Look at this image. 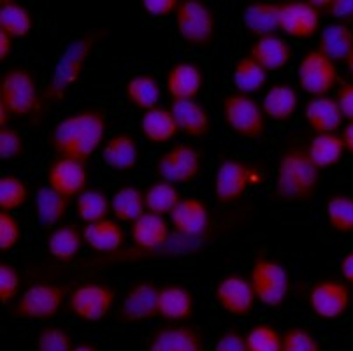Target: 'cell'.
I'll return each instance as SVG.
<instances>
[{"label": "cell", "instance_id": "1", "mask_svg": "<svg viewBox=\"0 0 353 351\" xmlns=\"http://www.w3.org/2000/svg\"><path fill=\"white\" fill-rule=\"evenodd\" d=\"M108 118L99 109L70 112L57 121L50 132V146L57 157L88 162L102 146Z\"/></svg>", "mask_w": 353, "mask_h": 351}, {"label": "cell", "instance_id": "2", "mask_svg": "<svg viewBox=\"0 0 353 351\" xmlns=\"http://www.w3.org/2000/svg\"><path fill=\"white\" fill-rule=\"evenodd\" d=\"M320 183V169L307 154L306 146L290 144L280 153L276 166L274 195L283 202H307Z\"/></svg>", "mask_w": 353, "mask_h": 351}, {"label": "cell", "instance_id": "3", "mask_svg": "<svg viewBox=\"0 0 353 351\" xmlns=\"http://www.w3.org/2000/svg\"><path fill=\"white\" fill-rule=\"evenodd\" d=\"M104 35L105 30H88L67 44L54 63L50 81L43 92L44 104H53L65 99L69 90L79 81L86 60Z\"/></svg>", "mask_w": 353, "mask_h": 351}, {"label": "cell", "instance_id": "4", "mask_svg": "<svg viewBox=\"0 0 353 351\" xmlns=\"http://www.w3.org/2000/svg\"><path fill=\"white\" fill-rule=\"evenodd\" d=\"M44 106L43 92H39L37 79L30 69L14 66L0 76V108L9 114L39 120Z\"/></svg>", "mask_w": 353, "mask_h": 351}, {"label": "cell", "instance_id": "5", "mask_svg": "<svg viewBox=\"0 0 353 351\" xmlns=\"http://www.w3.org/2000/svg\"><path fill=\"white\" fill-rule=\"evenodd\" d=\"M176 30L183 43L197 50H210L216 37V16L201 0H181L174 14Z\"/></svg>", "mask_w": 353, "mask_h": 351}, {"label": "cell", "instance_id": "6", "mask_svg": "<svg viewBox=\"0 0 353 351\" xmlns=\"http://www.w3.org/2000/svg\"><path fill=\"white\" fill-rule=\"evenodd\" d=\"M67 290L54 283H35L25 290L11 308V317L25 321H50L65 304Z\"/></svg>", "mask_w": 353, "mask_h": 351}, {"label": "cell", "instance_id": "7", "mask_svg": "<svg viewBox=\"0 0 353 351\" xmlns=\"http://www.w3.org/2000/svg\"><path fill=\"white\" fill-rule=\"evenodd\" d=\"M256 301L265 308H281L290 294V276L285 265L268 257H256L250 270Z\"/></svg>", "mask_w": 353, "mask_h": 351}, {"label": "cell", "instance_id": "8", "mask_svg": "<svg viewBox=\"0 0 353 351\" xmlns=\"http://www.w3.org/2000/svg\"><path fill=\"white\" fill-rule=\"evenodd\" d=\"M221 114L227 127L243 139H260L265 132V114L262 104L252 95L234 92L223 97Z\"/></svg>", "mask_w": 353, "mask_h": 351}, {"label": "cell", "instance_id": "9", "mask_svg": "<svg viewBox=\"0 0 353 351\" xmlns=\"http://www.w3.org/2000/svg\"><path fill=\"white\" fill-rule=\"evenodd\" d=\"M264 181V172L239 159H223L214 176V199L218 204L229 205L239 201L246 190Z\"/></svg>", "mask_w": 353, "mask_h": 351}, {"label": "cell", "instance_id": "10", "mask_svg": "<svg viewBox=\"0 0 353 351\" xmlns=\"http://www.w3.org/2000/svg\"><path fill=\"white\" fill-rule=\"evenodd\" d=\"M202 153L188 143L174 144L157 159L155 174L160 181L171 185H188L201 176Z\"/></svg>", "mask_w": 353, "mask_h": 351}, {"label": "cell", "instance_id": "11", "mask_svg": "<svg viewBox=\"0 0 353 351\" xmlns=\"http://www.w3.org/2000/svg\"><path fill=\"white\" fill-rule=\"evenodd\" d=\"M117 302V292L105 283H85L72 290L67 299L69 311L86 323H97L109 314Z\"/></svg>", "mask_w": 353, "mask_h": 351}, {"label": "cell", "instance_id": "12", "mask_svg": "<svg viewBox=\"0 0 353 351\" xmlns=\"http://www.w3.org/2000/svg\"><path fill=\"white\" fill-rule=\"evenodd\" d=\"M297 79L301 90L311 99L329 97L339 81L338 66L319 50H310L303 54L297 66Z\"/></svg>", "mask_w": 353, "mask_h": 351}, {"label": "cell", "instance_id": "13", "mask_svg": "<svg viewBox=\"0 0 353 351\" xmlns=\"http://www.w3.org/2000/svg\"><path fill=\"white\" fill-rule=\"evenodd\" d=\"M352 294L345 281L322 279L311 285L307 292V305L319 320L336 321L346 314Z\"/></svg>", "mask_w": 353, "mask_h": 351}, {"label": "cell", "instance_id": "14", "mask_svg": "<svg viewBox=\"0 0 353 351\" xmlns=\"http://www.w3.org/2000/svg\"><path fill=\"white\" fill-rule=\"evenodd\" d=\"M159 292L160 286L153 281H137L127 290L123 301L117 311V320L120 323H143L160 318L159 314Z\"/></svg>", "mask_w": 353, "mask_h": 351}, {"label": "cell", "instance_id": "15", "mask_svg": "<svg viewBox=\"0 0 353 351\" xmlns=\"http://www.w3.org/2000/svg\"><path fill=\"white\" fill-rule=\"evenodd\" d=\"M280 4V30L288 37L307 41L319 34L322 11L314 0H288Z\"/></svg>", "mask_w": 353, "mask_h": 351}, {"label": "cell", "instance_id": "16", "mask_svg": "<svg viewBox=\"0 0 353 351\" xmlns=\"http://www.w3.org/2000/svg\"><path fill=\"white\" fill-rule=\"evenodd\" d=\"M218 305L232 317H248L253 311L256 295L250 278L241 274H229L218 281L214 288Z\"/></svg>", "mask_w": 353, "mask_h": 351}, {"label": "cell", "instance_id": "17", "mask_svg": "<svg viewBox=\"0 0 353 351\" xmlns=\"http://www.w3.org/2000/svg\"><path fill=\"white\" fill-rule=\"evenodd\" d=\"M48 186L67 199H78L88 186V167L85 162L57 157L48 167Z\"/></svg>", "mask_w": 353, "mask_h": 351}, {"label": "cell", "instance_id": "18", "mask_svg": "<svg viewBox=\"0 0 353 351\" xmlns=\"http://www.w3.org/2000/svg\"><path fill=\"white\" fill-rule=\"evenodd\" d=\"M146 351H206V339L192 325L167 323L150 336Z\"/></svg>", "mask_w": 353, "mask_h": 351}, {"label": "cell", "instance_id": "19", "mask_svg": "<svg viewBox=\"0 0 353 351\" xmlns=\"http://www.w3.org/2000/svg\"><path fill=\"white\" fill-rule=\"evenodd\" d=\"M204 70L190 60L174 63L165 76V90L172 102L195 101L204 90Z\"/></svg>", "mask_w": 353, "mask_h": 351}, {"label": "cell", "instance_id": "20", "mask_svg": "<svg viewBox=\"0 0 353 351\" xmlns=\"http://www.w3.org/2000/svg\"><path fill=\"white\" fill-rule=\"evenodd\" d=\"M171 225L183 237H201L210 228V209L197 197H185L171 212Z\"/></svg>", "mask_w": 353, "mask_h": 351}, {"label": "cell", "instance_id": "21", "mask_svg": "<svg viewBox=\"0 0 353 351\" xmlns=\"http://www.w3.org/2000/svg\"><path fill=\"white\" fill-rule=\"evenodd\" d=\"M159 314L167 323L179 325L194 317V295L187 286L178 283L160 286Z\"/></svg>", "mask_w": 353, "mask_h": 351}, {"label": "cell", "instance_id": "22", "mask_svg": "<svg viewBox=\"0 0 353 351\" xmlns=\"http://www.w3.org/2000/svg\"><path fill=\"white\" fill-rule=\"evenodd\" d=\"M248 57H252L268 72H278L290 63L294 57L290 43L281 35H265L253 41Z\"/></svg>", "mask_w": 353, "mask_h": 351}, {"label": "cell", "instance_id": "23", "mask_svg": "<svg viewBox=\"0 0 353 351\" xmlns=\"http://www.w3.org/2000/svg\"><path fill=\"white\" fill-rule=\"evenodd\" d=\"M304 120L314 134H338L345 118L336 99L314 97L304 106Z\"/></svg>", "mask_w": 353, "mask_h": 351}, {"label": "cell", "instance_id": "24", "mask_svg": "<svg viewBox=\"0 0 353 351\" xmlns=\"http://www.w3.org/2000/svg\"><path fill=\"white\" fill-rule=\"evenodd\" d=\"M101 154L105 167L118 172H127L139 162V144L128 132H118L105 141Z\"/></svg>", "mask_w": 353, "mask_h": 351}, {"label": "cell", "instance_id": "25", "mask_svg": "<svg viewBox=\"0 0 353 351\" xmlns=\"http://www.w3.org/2000/svg\"><path fill=\"white\" fill-rule=\"evenodd\" d=\"M280 2H252L243 12V25L255 39L274 35L280 30Z\"/></svg>", "mask_w": 353, "mask_h": 351}, {"label": "cell", "instance_id": "26", "mask_svg": "<svg viewBox=\"0 0 353 351\" xmlns=\"http://www.w3.org/2000/svg\"><path fill=\"white\" fill-rule=\"evenodd\" d=\"M83 239L88 248H92L97 253L102 255H111L117 253L125 243V232L118 220H105L97 221V223H90L83 227Z\"/></svg>", "mask_w": 353, "mask_h": 351}, {"label": "cell", "instance_id": "27", "mask_svg": "<svg viewBox=\"0 0 353 351\" xmlns=\"http://www.w3.org/2000/svg\"><path fill=\"white\" fill-rule=\"evenodd\" d=\"M130 237L139 250H159L169 241V225L163 217L144 212L143 217L130 225Z\"/></svg>", "mask_w": 353, "mask_h": 351}, {"label": "cell", "instance_id": "28", "mask_svg": "<svg viewBox=\"0 0 353 351\" xmlns=\"http://www.w3.org/2000/svg\"><path fill=\"white\" fill-rule=\"evenodd\" d=\"M70 199L63 197L48 185L35 192V217L44 230H54L62 225L69 212Z\"/></svg>", "mask_w": 353, "mask_h": 351}, {"label": "cell", "instance_id": "29", "mask_svg": "<svg viewBox=\"0 0 353 351\" xmlns=\"http://www.w3.org/2000/svg\"><path fill=\"white\" fill-rule=\"evenodd\" d=\"M141 134L153 144H165L179 135V127L171 109L159 108L143 112L139 121Z\"/></svg>", "mask_w": 353, "mask_h": 351}, {"label": "cell", "instance_id": "30", "mask_svg": "<svg viewBox=\"0 0 353 351\" xmlns=\"http://www.w3.org/2000/svg\"><path fill=\"white\" fill-rule=\"evenodd\" d=\"M299 106V95L294 86L287 83H276L265 92L264 101H262V109L264 114L272 121H290L292 116L297 111Z\"/></svg>", "mask_w": 353, "mask_h": 351}, {"label": "cell", "instance_id": "31", "mask_svg": "<svg viewBox=\"0 0 353 351\" xmlns=\"http://www.w3.org/2000/svg\"><path fill=\"white\" fill-rule=\"evenodd\" d=\"M171 111L176 118L179 132L187 134L192 139H201L210 132L211 120L206 108L197 101L172 102Z\"/></svg>", "mask_w": 353, "mask_h": 351}, {"label": "cell", "instance_id": "32", "mask_svg": "<svg viewBox=\"0 0 353 351\" xmlns=\"http://www.w3.org/2000/svg\"><path fill=\"white\" fill-rule=\"evenodd\" d=\"M125 99L143 112L159 108L162 86L153 74H136L125 83Z\"/></svg>", "mask_w": 353, "mask_h": 351}, {"label": "cell", "instance_id": "33", "mask_svg": "<svg viewBox=\"0 0 353 351\" xmlns=\"http://www.w3.org/2000/svg\"><path fill=\"white\" fill-rule=\"evenodd\" d=\"M316 50L330 58L334 63L345 62L353 51V30L350 25L330 23L322 30Z\"/></svg>", "mask_w": 353, "mask_h": 351}, {"label": "cell", "instance_id": "34", "mask_svg": "<svg viewBox=\"0 0 353 351\" xmlns=\"http://www.w3.org/2000/svg\"><path fill=\"white\" fill-rule=\"evenodd\" d=\"M306 150L319 169L336 167L346 153L341 134H314L306 144Z\"/></svg>", "mask_w": 353, "mask_h": 351}, {"label": "cell", "instance_id": "35", "mask_svg": "<svg viewBox=\"0 0 353 351\" xmlns=\"http://www.w3.org/2000/svg\"><path fill=\"white\" fill-rule=\"evenodd\" d=\"M34 30V14L30 9L16 0H0V32L9 37L25 39Z\"/></svg>", "mask_w": 353, "mask_h": 351}, {"label": "cell", "instance_id": "36", "mask_svg": "<svg viewBox=\"0 0 353 351\" xmlns=\"http://www.w3.org/2000/svg\"><path fill=\"white\" fill-rule=\"evenodd\" d=\"M85 244L83 232L76 225H60L48 236V251L59 262H72Z\"/></svg>", "mask_w": 353, "mask_h": 351}, {"label": "cell", "instance_id": "37", "mask_svg": "<svg viewBox=\"0 0 353 351\" xmlns=\"http://www.w3.org/2000/svg\"><path fill=\"white\" fill-rule=\"evenodd\" d=\"M111 211L118 221L132 225L137 218L148 212L144 192L134 185L120 186L111 199Z\"/></svg>", "mask_w": 353, "mask_h": 351}, {"label": "cell", "instance_id": "38", "mask_svg": "<svg viewBox=\"0 0 353 351\" xmlns=\"http://www.w3.org/2000/svg\"><path fill=\"white\" fill-rule=\"evenodd\" d=\"M268 81V70L262 69L252 57H241L232 70V83L239 93L252 95L260 92Z\"/></svg>", "mask_w": 353, "mask_h": 351}, {"label": "cell", "instance_id": "39", "mask_svg": "<svg viewBox=\"0 0 353 351\" xmlns=\"http://www.w3.org/2000/svg\"><path fill=\"white\" fill-rule=\"evenodd\" d=\"M109 211H111V201L105 192L99 188H88L76 199V214L85 225L105 220Z\"/></svg>", "mask_w": 353, "mask_h": 351}, {"label": "cell", "instance_id": "40", "mask_svg": "<svg viewBox=\"0 0 353 351\" xmlns=\"http://www.w3.org/2000/svg\"><path fill=\"white\" fill-rule=\"evenodd\" d=\"M144 199H146L148 212H153L159 217H165V214L171 217V212L181 201L176 185L167 181L152 183L144 192Z\"/></svg>", "mask_w": 353, "mask_h": 351}, {"label": "cell", "instance_id": "41", "mask_svg": "<svg viewBox=\"0 0 353 351\" xmlns=\"http://www.w3.org/2000/svg\"><path fill=\"white\" fill-rule=\"evenodd\" d=\"M327 221L330 228L338 234H352L353 232V197L345 193H336L327 201L325 205Z\"/></svg>", "mask_w": 353, "mask_h": 351}, {"label": "cell", "instance_id": "42", "mask_svg": "<svg viewBox=\"0 0 353 351\" xmlns=\"http://www.w3.org/2000/svg\"><path fill=\"white\" fill-rule=\"evenodd\" d=\"M28 201V186L16 174H4L0 178V211L12 212L21 209Z\"/></svg>", "mask_w": 353, "mask_h": 351}, {"label": "cell", "instance_id": "43", "mask_svg": "<svg viewBox=\"0 0 353 351\" xmlns=\"http://www.w3.org/2000/svg\"><path fill=\"white\" fill-rule=\"evenodd\" d=\"M248 351H281L283 334L271 323H256L246 334Z\"/></svg>", "mask_w": 353, "mask_h": 351}, {"label": "cell", "instance_id": "44", "mask_svg": "<svg viewBox=\"0 0 353 351\" xmlns=\"http://www.w3.org/2000/svg\"><path fill=\"white\" fill-rule=\"evenodd\" d=\"M74 346L69 330L59 325L43 327L34 341V351H72Z\"/></svg>", "mask_w": 353, "mask_h": 351}, {"label": "cell", "instance_id": "45", "mask_svg": "<svg viewBox=\"0 0 353 351\" xmlns=\"http://www.w3.org/2000/svg\"><path fill=\"white\" fill-rule=\"evenodd\" d=\"M281 351H320V343L307 328L295 325V327H288L283 332Z\"/></svg>", "mask_w": 353, "mask_h": 351}, {"label": "cell", "instance_id": "46", "mask_svg": "<svg viewBox=\"0 0 353 351\" xmlns=\"http://www.w3.org/2000/svg\"><path fill=\"white\" fill-rule=\"evenodd\" d=\"M21 276L14 265L9 262L0 263V302L4 305L11 304L20 294Z\"/></svg>", "mask_w": 353, "mask_h": 351}, {"label": "cell", "instance_id": "47", "mask_svg": "<svg viewBox=\"0 0 353 351\" xmlns=\"http://www.w3.org/2000/svg\"><path fill=\"white\" fill-rule=\"evenodd\" d=\"M21 241V225L12 212L0 211V251L9 253Z\"/></svg>", "mask_w": 353, "mask_h": 351}, {"label": "cell", "instance_id": "48", "mask_svg": "<svg viewBox=\"0 0 353 351\" xmlns=\"http://www.w3.org/2000/svg\"><path fill=\"white\" fill-rule=\"evenodd\" d=\"M25 150V141L18 130L12 127H0V159L9 160L20 159Z\"/></svg>", "mask_w": 353, "mask_h": 351}, {"label": "cell", "instance_id": "49", "mask_svg": "<svg viewBox=\"0 0 353 351\" xmlns=\"http://www.w3.org/2000/svg\"><path fill=\"white\" fill-rule=\"evenodd\" d=\"M213 351H248L246 336H243L237 328H227L225 332L218 337Z\"/></svg>", "mask_w": 353, "mask_h": 351}, {"label": "cell", "instance_id": "50", "mask_svg": "<svg viewBox=\"0 0 353 351\" xmlns=\"http://www.w3.org/2000/svg\"><path fill=\"white\" fill-rule=\"evenodd\" d=\"M325 14L338 23H353V0H327Z\"/></svg>", "mask_w": 353, "mask_h": 351}, {"label": "cell", "instance_id": "51", "mask_svg": "<svg viewBox=\"0 0 353 351\" xmlns=\"http://www.w3.org/2000/svg\"><path fill=\"white\" fill-rule=\"evenodd\" d=\"M179 2L181 0H143L141 6L153 18H167V16L176 14Z\"/></svg>", "mask_w": 353, "mask_h": 351}, {"label": "cell", "instance_id": "52", "mask_svg": "<svg viewBox=\"0 0 353 351\" xmlns=\"http://www.w3.org/2000/svg\"><path fill=\"white\" fill-rule=\"evenodd\" d=\"M334 99L338 101L339 109L343 112V118L348 123H353V81L341 83Z\"/></svg>", "mask_w": 353, "mask_h": 351}, {"label": "cell", "instance_id": "53", "mask_svg": "<svg viewBox=\"0 0 353 351\" xmlns=\"http://www.w3.org/2000/svg\"><path fill=\"white\" fill-rule=\"evenodd\" d=\"M339 272H341V278L345 279L346 285L353 286V250L348 251V253L341 259Z\"/></svg>", "mask_w": 353, "mask_h": 351}, {"label": "cell", "instance_id": "54", "mask_svg": "<svg viewBox=\"0 0 353 351\" xmlns=\"http://www.w3.org/2000/svg\"><path fill=\"white\" fill-rule=\"evenodd\" d=\"M12 53V39L8 34L0 32V62L6 63Z\"/></svg>", "mask_w": 353, "mask_h": 351}, {"label": "cell", "instance_id": "55", "mask_svg": "<svg viewBox=\"0 0 353 351\" xmlns=\"http://www.w3.org/2000/svg\"><path fill=\"white\" fill-rule=\"evenodd\" d=\"M341 139L345 143L346 153L353 154V123H346L341 130Z\"/></svg>", "mask_w": 353, "mask_h": 351}, {"label": "cell", "instance_id": "56", "mask_svg": "<svg viewBox=\"0 0 353 351\" xmlns=\"http://www.w3.org/2000/svg\"><path fill=\"white\" fill-rule=\"evenodd\" d=\"M72 351H99V348L94 343H88V341H81L74 346Z\"/></svg>", "mask_w": 353, "mask_h": 351}, {"label": "cell", "instance_id": "57", "mask_svg": "<svg viewBox=\"0 0 353 351\" xmlns=\"http://www.w3.org/2000/svg\"><path fill=\"white\" fill-rule=\"evenodd\" d=\"M346 69H348V72L352 74V77H353V51H352V54H350L348 60H346Z\"/></svg>", "mask_w": 353, "mask_h": 351}]
</instances>
